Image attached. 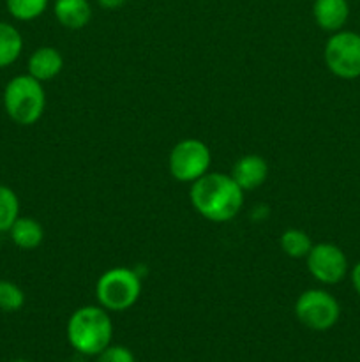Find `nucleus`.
<instances>
[{"label":"nucleus","mask_w":360,"mask_h":362,"mask_svg":"<svg viewBox=\"0 0 360 362\" xmlns=\"http://www.w3.org/2000/svg\"><path fill=\"white\" fill-rule=\"evenodd\" d=\"M113 322L102 306H83L67 322V341L78 354L97 357L112 345Z\"/></svg>","instance_id":"f03ea898"},{"label":"nucleus","mask_w":360,"mask_h":362,"mask_svg":"<svg viewBox=\"0 0 360 362\" xmlns=\"http://www.w3.org/2000/svg\"><path fill=\"white\" fill-rule=\"evenodd\" d=\"M325 64L332 74L344 80L360 76V34L352 30L334 32L325 45Z\"/></svg>","instance_id":"0eeeda50"},{"label":"nucleus","mask_w":360,"mask_h":362,"mask_svg":"<svg viewBox=\"0 0 360 362\" xmlns=\"http://www.w3.org/2000/svg\"><path fill=\"white\" fill-rule=\"evenodd\" d=\"M11 240L20 250H35L44 239L41 223L34 218H18L9 230Z\"/></svg>","instance_id":"ddd939ff"},{"label":"nucleus","mask_w":360,"mask_h":362,"mask_svg":"<svg viewBox=\"0 0 360 362\" xmlns=\"http://www.w3.org/2000/svg\"><path fill=\"white\" fill-rule=\"evenodd\" d=\"M13 362H27V361H23V359H16V361H13Z\"/></svg>","instance_id":"4be33fe9"},{"label":"nucleus","mask_w":360,"mask_h":362,"mask_svg":"<svg viewBox=\"0 0 360 362\" xmlns=\"http://www.w3.org/2000/svg\"><path fill=\"white\" fill-rule=\"evenodd\" d=\"M212 163L210 148L207 144L196 138H187L179 141L172 148L168 158L169 173L179 182H194L205 173H208V166Z\"/></svg>","instance_id":"423d86ee"},{"label":"nucleus","mask_w":360,"mask_h":362,"mask_svg":"<svg viewBox=\"0 0 360 362\" xmlns=\"http://www.w3.org/2000/svg\"><path fill=\"white\" fill-rule=\"evenodd\" d=\"M295 315L302 325L311 331L323 332L334 327L341 317L337 299L325 290H306L295 303Z\"/></svg>","instance_id":"39448f33"},{"label":"nucleus","mask_w":360,"mask_h":362,"mask_svg":"<svg viewBox=\"0 0 360 362\" xmlns=\"http://www.w3.org/2000/svg\"><path fill=\"white\" fill-rule=\"evenodd\" d=\"M306 258L311 276L323 285H337L348 272V258L335 244H314Z\"/></svg>","instance_id":"6e6552de"},{"label":"nucleus","mask_w":360,"mask_h":362,"mask_svg":"<svg viewBox=\"0 0 360 362\" xmlns=\"http://www.w3.org/2000/svg\"><path fill=\"white\" fill-rule=\"evenodd\" d=\"M64 67L62 53L52 46H42L37 48L28 59V74L35 80L48 81L59 76Z\"/></svg>","instance_id":"9b49d317"},{"label":"nucleus","mask_w":360,"mask_h":362,"mask_svg":"<svg viewBox=\"0 0 360 362\" xmlns=\"http://www.w3.org/2000/svg\"><path fill=\"white\" fill-rule=\"evenodd\" d=\"M4 108L9 119L20 126L37 122L46 108V94L41 81L30 74L14 76L4 90Z\"/></svg>","instance_id":"7ed1b4c3"},{"label":"nucleus","mask_w":360,"mask_h":362,"mask_svg":"<svg viewBox=\"0 0 360 362\" xmlns=\"http://www.w3.org/2000/svg\"><path fill=\"white\" fill-rule=\"evenodd\" d=\"M141 296V279L134 271L115 267L106 271L95 285L99 306L106 311H126L138 303Z\"/></svg>","instance_id":"20e7f679"},{"label":"nucleus","mask_w":360,"mask_h":362,"mask_svg":"<svg viewBox=\"0 0 360 362\" xmlns=\"http://www.w3.org/2000/svg\"><path fill=\"white\" fill-rule=\"evenodd\" d=\"M189 197L196 212L214 223L232 221L244 205V191L224 173H205L194 180Z\"/></svg>","instance_id":"f257e3e1"},{"label":"nucleus","mask_w":360,"mask_h":362,"mask_svg":"<svg viewBox=\"0 0 360 362\" xmlns=\"http://www.w3.org/2000/svg\"><path fill=\"white\" fill-rule=\"evenodd\" d=\"M232 179L239 184L242 191L256 189L267 180L268 165L261 156L247 154L242 156L232 168Z\"/></svg>","instance_id":"1a4fd4ad"},{"label":"nucleus","mask_w":360,"mask_h":362,"mask_svg":"<svg viewBox=\"0 0 360 362\" xmlns=\"http://www.w3.org/2000/svg\"><path fill=\"white\" fill-rule=\"evenodd\" d=\"M20 218V200L11 187L0 184V233L9 232Z\"/></svg>","instance_id":"dca6fc26"},{"label":"nucleus","mask_w":360,"mask_h":362,"mask_svg":"<svg viewBox=\"0 0 360 362\" xmlns=\"http://www.w3.org/2000/svg\"><path fill=\"white\" fill-rule=\"evenodd\" d=\"M314 21L327 32H339L349 18L348 0H314Z\"/></svg>","instance_id":"9d476101"},{"label":"nucleus","mask_w":360,"mask_h":362,"mask_svg":"<svg viewBox=\"0 0 360 362\" xmlns=\"http://www.w3.org/2000/svg\"><path fill=\"white\" fill-rule=\"evenodd\" d=\"M25 304V293L16 283L0 279V311L14 313L20 311Z\"/></svg>","instance_id":"a211bd4d"},{"label":"nucleus","mask_w":360,"mask_h":362,"mask_svg":"<svg viewBox=\"0 0 360 362\" xmlns=\"http://www.w3.org/2000/svg\"><path fill=\"white\" fill-rule=\"evenodd\" d=\"M352 283H353V288H355L356 293H359V296H360V262L355 265V267H353V271H352Z\"/></svg>","instance_id":"412c9836"},{"label":"nucleus","mask_w":360,"mask_h":362,"mask_svg":"<svg viewBox=\"0 0 360 362\" xmlns=\"http://www.w3.org/2000/svg\"><path fill=\"white\" fill-rule=\"evenodd\" d=\"M97 362H136V357L127 346L108 345L97 356Z\"/></svg>","instance_id":"6ab92c4d"},{"label":"nucleus","mask_w":360,"mask_h":362,"mask_svg":"<svg viewBox=\"0 0 360 362\" xmlns=\"http://www.w3.org/2000/svg\"><path fill=\"white\" fill-rule=\"evenodd\" d=\"M49 0H6L7 11L18 21H32L41 16Z\"/></svg>","instance_id":"f3484780"},{"label":"nucleus","mask_w":360,"mask_h":362,"mask_svg":"<svg viewBox=\"0 0 360 362\" xmlns=\"http://www.w3.org/2000/svg\"><path fill=\"white\" fill-rule=\"evenodd\" d=\"M126 2L127 0H97L99 6L104 7V9H119V7H122Z\"/></svg>","instance_id":"aec40b11"},{"label":"nucleus","mask_w":360,"mask_h":362,"mask_svg":"<svg viewBox=\"0 0 360 362\" xmlns=\"http://www.w3.org/2000/svg\"><path fill=\"white\" fill-rule=\"evenodd\" d=\"M23 49V37L14 25L0 21V69L16 62Z\"/></svg>","instance_id":"4468645a"},{"label":"nucleus","mask_w":360,"mask_h":362,"mask_svg":"<svg viewBox=\"0 0 360 362\" xmlns=\"http://www.w3.org/2000/svg\"><path fill=\"white\" fill-rule=\"evenodd\" d=\"M53 13L62 27L69 30H80L90 21L92 6L88 0H55Z\"/></svg>","instance_id":"f8f14e48"},{"label":"nucleus","mask_w":360,"mask_h":362,"mask_svg":"<svg viewBox=\"0 0 360 362\" xmlns=\"http://www.w3.org/2000/svg\"><path fill=\"white\" fill-rule=\"evenodd\" d=\"M281 247L289 258H306L309 255L313 243H311V237L307 235L304 230L299 228H288L281 235Z\"/></svg>","instance_id":"2eb2a0df"}]
</instances>
